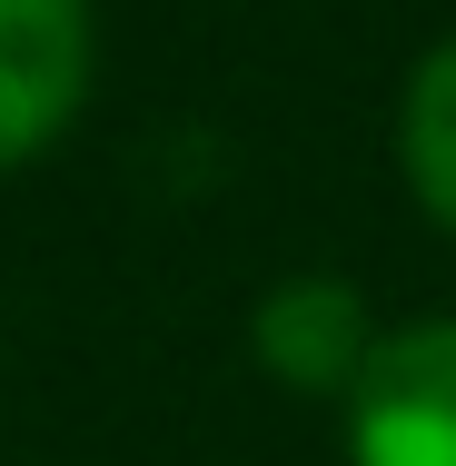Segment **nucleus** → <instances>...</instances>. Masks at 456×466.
<instances>
[{
  "mask_svg": "<svg viewBox=\"0 0 456 466\" xmlns=\"http://www.w3.org/2000/svg\"><path fill=\"white\" fill-rule=\"evenodd\" d=\"M358 466H456V318L387 338L348 387Z\"/></svg>",
  "mask_w": 456,
  "mask_h": 466,
  "instance_id": "nucleus-1",
  "label": "nucleus"
},
{
  "mask_svg": "<svg viewBox=\"0 0 456 466\" xmlns=\"http://www.w3.org/2000/svg\"><path fill=\"white\" fill-rule=\"evenodd\" d=\"M90 80V10L80 0H0V169L50 149Z\"/></svg>",
  "mask_w": 456,
  "mask_h": 466,
  "instance_id": "nucleus-2",
  "label": "nucleus"
},
{
  "mask_svg": "<svg viewBox=\"0 0 456 466\" xmlns=\"http://www.w3.org/2000/svg\"><path fill=\"white\" fill-rule=\"evenodd\" d=\"M258 358L288 387H358V368L377 348H367V318H358V298L338 279H288L258 308Z\"/></svg>",
  "mask_w": 456,
  "mask_h": 466,
  "instance_id": "nucleus-3",
  "label": "nucleus"
},
{
  "mask_svg": "<svg viewBox=\"0 0 456 466\" xmlns=\"http://www.w3.org/2000/svg\"><path fill=\"white\" fill-rule=\"evenodd\" d=\"M407 179H417V198L456 228V40L417 70V90H407Z\"/></svg>",
  "mask_w": 456,
  "mask_h": 466,
  "instance_id": "nucleus-4",
  "label": "nucleus"
}]
</instances>
